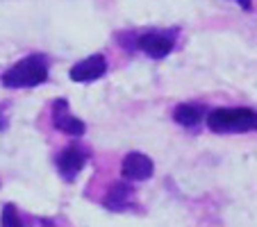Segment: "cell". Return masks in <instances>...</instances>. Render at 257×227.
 <instances>
[{
  "label": "cell",
  "instance_id": "7",
  "mask_svg": "<svg viewBox=\"0 0 257 227\" xmlns=\"http://www.w3.org/2000/svg\"><path fill=\"white\" fill-rule=\"evenodd\" d=\"M53 123L55 127H57L59 132H64V134H71V136H82L84 134V123L80 121V118H75L68 111V102L64 100V98H59V100H55L53 105Z\"/></svg>",
  "mask_w": 257,
  "mask_h": 227
},
{
  "label": "cell",
  "instance_id": "3",
  "mask_svg": "<svg viewBox=\"0 0 257 227\" xmlns=\"http://www.w3.org/2000/svg\"><path fill=\"white\" fill-rule=\"evenodd\" d=\"M175 46V30L166 32V30H151V32L139 34L137 48H141L148 57L153 59H162L173 50Z\"/></svg>",
  "mask_w": 257,
  "mask_h": 227
},
{
  "label": "cell",
  "instance_id": "4",
  "mask_svg": "<svg viewBox=\"0 0 257 227\" xmlns=\"http://www.w3.org/2000/svg\"><path fill=\"white\" fill-rule=\"evenodd\" d=\"M84 164H87V152L82 148H78V145L64 148L57 157V170L66 182H73L78 177V173L84 168Z\"/></svg>",
  "mask_w": 257,
  "mask_h": 227
},
{
  "label": "cell",
  "instance_id": "1",
  "mask_svg": "<svg viewBox=\"0 0 257 227\" xmlns=\"http://www.w3.org/2000/svg\"><path fill=\"white\" fill-rule=\"evenodd\" d=\"M48 80V62L44 55H30V57L16 62L10 71L3 73L0 82L7 89H30L39 87Z\"/></svg>",
  "mask_w": 257,
  "mask_h": 227
},
{
  "label": "cell",
  "instance_id": "9",
  "mask_svg": "<svg viewBox=\"0 0 257 227\" xmlns=\"http://www.w3.org/2000/svg\"><path fill=\"white\" fill-rule=\"evenodd\" d=\"M205 109L200 105H194V102H185V105H178L173 111V118L178 125H185V127H194L200 123L203 118Z\"/></svg>",
  "mask_w": 257,
  "mask_h": 227
},
{
  "label": "cell",
  "instance_id": "10",
  "mask_svg": "<svg viewBox=\"0 0 257 227\" xmlns=\"http://www.w3.org/2000/svg\"><path fill=\"white\" fill-rule=\"evenodd\" d=\"M0 227H23L19 211H16V207L12 202L5 204L3 211H0Z\"/></svg>",
  "mask_w": 257,
  "mask_h": 227
},
{
  "label": "cell",
  "instance_id": "8",
  "mask_svg": "<svg viewBox=\"0 0 257 227\" xmlns=\"http://www.w3.org/2000/svg\"><path fill=\"white\" fill-rule=\"evenodd\" d=\"M102 204H105L107 209H112V211H125V209H130L132 207V188H130V184L116 182L109 191H107Z\"/></svg>",
  "mask_w": 257,
  "mask_h": 227
},
{
  "label": "cell",
  "instance_id": "12",
  "mask_svg": "<svg viewBox=\"0 0 257 227\" xmlns=\"http://www.w3.org/2000/svg\"><path fill=\"white\" fill-rule=\"evenodd\" d=\"M234 3H239L243 10H250V7H252V0H234Z\"/></svg>",
  "mask_w": 257,
  "mask_h": 227
},
{
  "label": "cell",
  "instance_id": "6",
  "mask_svg": "<svg viewBox=\"0 0 257 227\" xmlns=\"http://www.w3.org/2000/svg\"><path fill=\"white\" fill-rule=\"evenodd\" d=\"M107 73V59L102 55H91V57L78 62L71 68V80L73 82H93V80L102 78Z\"/></svg>",
  "mask_w": 257,
  "mask_h": 227
},
{
  "label": "cell",
  "instance_id": "2",
  "mask_svg": "<svg viewBox=\"0 0 257 227\" xmlns=\"http://www.w3.org/2000/svg\"><path fill=\"white\" fill-rule=\"evenodd\" d=\"M207 127L216 134H243L257 130V111L248 107L214 109L207 116Z\"/></svg>",
  "mask_w": 257,
  "mask_h": 227
},
{
  "label": "cell",
  "instance_id": "5",
  "mask_svg": "<svg viewBox=\"0 0 257 227\" xmlns=\"http://www.w3.org/2000/svg\"><path fill=\"white\" fill-rule=\"evenodd\" d=\"M155 170L153 166L151 157L141 155V152H130V155L123 157V164H121V173L123 179H130V182H144L148 179Z\"/></svg>",
  "mask_w": 257,
  "mask_h": 227
},
{
  "label": "cell",
  "instance_id": "11",
  "mask_svg": "<svg viewBox=\"0 0 257 227\" xmlns=\"http://www.w3.org/2000/svg\"><path fill=\"white\" fill-rule=\"evenodd\" d=\"M7 123H10V118H7V105H0V132L7 127Z\"/></svg>",
  "mask_w": 257,
  "mask_h": 227
}]
</instances>
